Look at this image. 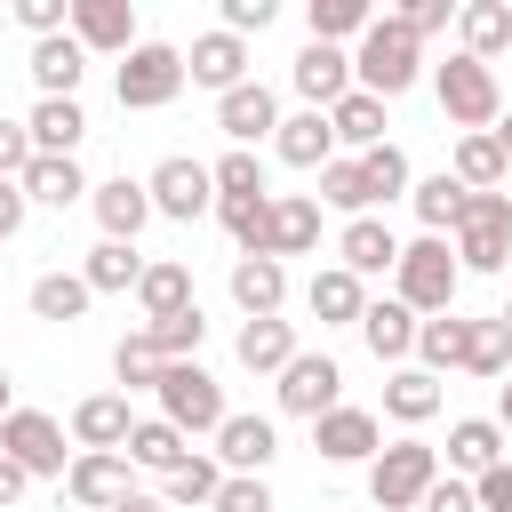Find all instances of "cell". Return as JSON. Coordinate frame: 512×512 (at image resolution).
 Segmentation results:
<instances>
[{"instance_id":"cell-1","label":"cell","mask_w":512,"mask_h":512,"mask_svg":"<svg viewBox=\"0 0 512 512\" xmlns=\"http://www.w3.org/2000/svg\"><path fill=\"white\" fill-rule=\"evenodd\" d=\"M416 72H424V40L400 24V8L392 16H376L368 32H360V48H352V88H368V96H408L416 88Z\"/></svg>"},{"instance_id":"cell-2","label":"cell","mask_w":512,"mask_h":512,"mask_svg":"<svg viewBox=\"0 0 512 512\" xmlns=\"http://www.w3.org/2000/svg\"><path fill=\"white\" fill-rule=\"evenodd\" d=\"M456 288H464V264H456V248H448L440 232H424V240L400 248V264H392V296H400L416 320L456 312Z\"/></svg>"},{"instance_id":"cell-3","label":"cell","mask_w":512,"mask_h":512,"mask_svg":"<svg viewBox=\"0 0 512 512\" xmlns=\"http://www.w3.org/2000/svg\"><path fill=\"white\" fill-rule=\"evenodd\" d=\"M432 96H440V112L464 128V136H488L496 120H504V88H496V64H480V56H448L440 72H432Z\"/></svg>"},{"instance_id":"cell-4","label":"cell","mask_w":512,"mask_h":512,"mask_svg":"<svg viewBox=\"0 0 512 512\" xmlns=\"http://www.w3.org/2000/svg\"><path fill=\"white\" fill-rule=\"evenodd\" d=\"M184 48H168V40H136L128 56H120V112H160V104H176L184 96Z\"/></svg>"},{"instance_id":"cell-5","label":"cell","mask_w":512,"mask_h":512,"mask_svg":"<svg viewBox=\"0 0 512 512\" xmlns=\"http://www.w3.org/2000/svg\"><path fill=\"white\" fill-rule=\"evenodd\" d=\"M432 480H440V448L432 440H392L376 464H368V496L384 504V512H416L424 496H432Z\"/></svg>"},{"instance_id":"cell-6","label":"cell","mask_w":512,"mask_h":512,"mask_svg":"<svg viewBox=\"0 0 512 512\" xmlns=\"http://www.w3.org/2000/svg\"><path fill=\"white\" fill-rule=\"evenodd\" d=\"M160 416H168L184 440H192V432H208V440H216L232 408H224V384H216L200 360H168V376H160Z\"/></svg>"},{"instance_id":"cell-7","label":"cell","mask_w":512,"mask_h":512,"mask_svg":"<svg viewBox=\"0 0 512 512\" xmlns=\"http://www.w3.org/2000/svg\"><path fill=\"white\" fill-rule=\"evenodd\" d=\"M448 248H456L464 272H504V256H512V200L504 192H472L456 232H448Z\"/></svg>"},{"instance_id":"cell-8","label":"cell","mask_w":512,"mask_h":512,"mask_svg":"<svg viewBox=\"0 0 512 512\" xmlns=\"http://www.w3.org/2000/svg\"><path fill=\"white\" fill-rule=\"evenodd\" d=\"M144 192H152V216H168V224H200V216L216 208V168L192 160V152H168V160L144 176Z\"/></svg>"},{"instance_id":"cell-9","label":"cell","mask_w":512,"mask_h":512,"mask_svg":"<svg viewBox=\"0 0 512 512\" xmlns=\"http://www.w3.org/2000/svg\"><path fill=\"white\" fill-rule=\"evenodd\" d=\"M0 456H8V464H24L32 480H64V472H72L64 424H56V416H40V408H16V416H0Z\"/></svg>"},{"instance_id":"cell-10","label":"cell","mask_w":512,"mask_h":512,"mask_svg":"<svg viewBox=\"0 0 512 512\" xmlns=\"http://www.w3.org/2000/svg\"><path fill=\"white\" fill-rule=\"evenodd\" d=\"M336 392H344V368H336L328 352H296V360L280 368V408L304 416V424H320L328 408H344Z\"/></svg>"},{"instance_id":"cell-11","label":"cell","mask_w":512,"mask_h":512,"mask_svg":"<svg viewBox=\"0 0 512 512\" xmlns=\"http://www.w3.org/2000/svg\"><path fill=\"white\" fill-rule=\"evenodd\" d=\"M296 96H304V112H336L344 96H352V48H328V40H304V56H296Z\"/></svg>"},{"instance_id":"cell-12","label":"cell","mask_w":512,"mask_h":512,"mask_svg":"<svg viewBox=\"0 0 512 512\" xmlns=\"http://www.w3.org/2000/svg\"><path fill=\"white\" fill-rule=\"evenodd\" d=\"M312 448L328 464H376L384 456V424H376V408H328L312 424Z\"/></svg>"},{"instance_id":"cell-13","label":"cell","mask_w":512,"mask_h":512,"mask_svg":"<svg viewBox=\"0 0 512 512\" xmlns=\"http://www.w3.org/2000/svg\"><path fill=\"white\" fill-rule=\"evenodd\" d=\"M128 432H136L128 392H88L72 408V448H88V456H128Z\"/></svg>"},{"instance_id":"cell-14","label":"cell","mask_w":512,"mask_h":512,"mask_svg":"<svg viewBox=\"0 0 512 512\" xmlns=\"http://www.w3.org/2000/svg\"><path fill=\"white\" fill-rule=\"evenodd\" d=\"M216 128L232 136V152H248V144H264V136H280V96H272L264 80H248V88H232V96H216Z\"/></svg>"},{"instance_id":"cell-15","label":"cell","mask_w":512,"mask_h":512,"mask_svg":"<svg viewBox=\"0 0 512 512\" xmlns=\"http://www.w3.org/2000/svg\"><path fill=\"white\" fill-rule=\"evenodd\" d=\"M128 472H136L128 456H88V448H80V456H72V472H64V496H72V504H88V512H112V504H128V496H136V480H128Z\"/></svg>"},{"instance_id":"cell-16","label":"cell","mask_w":512,"mask_h":512,"mask_svg":"<svg viewBox=\"0 0 512 512\" xmlns=\"http://www.w3.org/2000/svg\"><path fill=\"white\" fill-rule=\"evenodd\" d=\"M72 40L88 56H128L136 48V8L128 0H72Z\"/></svg>"},{"instance_id":"cell-17","label":"cell","mask_w":512,"mask_h":512,"mask_svg":"<svg viewBox=\"0 0 512 512\" xmlns=\"http://www.w3.org/2000/svg\"><path fill=\"white\" fill-rule=\"evenodd\" d=\"M184 72L200 80V88H216V96H232V88H248V40L240 32H200L192 40V56H184Z\"/></svg>"},{"instance_id":"cell-18","label":"cell","mask_w":512,"mask_h":512,"mask_svg":"<svg viewBox=\"0 0 512 512\" xmlns=\"http://www.w3.org/2000/svg\"><path fill=\"white\" fill-rule=\"evenodd\" d=\"M320 248V200L312 192H272V224H264V256H312Z\"/></svg>"},{"instance_id":"cell-19","label":"cell","mask_w":512,"mask_h":512,"mask_svg":"<svg viewBox=\"0 0 512 512\" xmlns=\"http://www.w3.org/2000/svg\"><path fill=\"white\" fill-rule=\"evenodd\" d=\"M280 456V432H272V416H224V432H216V464L224 472H240V480H264V464Z\"/></svg>"},{"instance_id":"cell-20","label":"cell","mask_w":512,"mask_h":512,"mask_svg":"<svg viewBox=\"0 0 512 512\" xmlns=\"http://www.w3.org/2000/svg\"><path fill=\"white\" fill-rule=\"evenodd\" d=\"M24 136H32V152H48V160H72V152H80V136H88V112H80V96H40V104L24 112Z\"/></svg>"},{"instance_id":"cell-21","label":"cell","mask_w":512,"mask_h":512,"mask_svg":"<svg viewBox=\"0 0 512 512\" xmlns=\"http://www.w3.org/2000/svg\"><path fill=\"white\" fill-rule=\"evenodd\" d=\"M336 264H344L352 280H376V272H392V264H400V240H392V224H384V216H352V224L336 232Z\"/></svg>"},{"instance_id":"cell-22","label":"cell","mask_w":512,"mask_h":512,"mask_svg":"<svg viewBox=\"0 0 512 512\" xmlns=\"http://www.w3.org/2000/svg\"><path fill=\"white\" fill-rule=\"evenodd\" d=\"M88 208H96L104 240H136V232L152 224V192H144L136 176H104V184L88 192Z\"/></svg>"},{"instance_id":"cell-23","label":"cell","mask_w":512,"mask_h":512,"mask_svg":"<svg viewBox=\"0 0 512 512\" xmlns=\"http://www.w3.org/2000/svg\"><path fill=\"white\" fill-rule=\"evenodd\" d=\"M232 304H240L248 320H280V304H288V264L240 256V264H232Z\"/></svg>"},{"instance_id":"cell-24","label":"cell","mask_w":512,"mask_h":512,"mask_svg":"<svg viewBox=\"0 0 512 512\" xmlns=\"http://www.w3.org/2000/svg\"><path fill=\"white\" fill-rule=\"evenodd\" d=\"M192 456H200V448H192L168 416H136V432H128V464H136V472H160V480H168V472H184Z\"/></svg>"},{"instance_id":"cell-25","label":"cell","mask_w":512,"mask_h":512,"mask_svg":"<svg viewBox=\"0 0 512 512\" xmlns=\"http://www.w3.org/2000/svg\"><path fill=\"white\" fill-rule=\"evenodd\" d=\"M496 464H504V424H496V416H456V424H448V472L480 480V472H496Z\"/></svg>"},{"instance_id":"cell-26","label":"cell","mask_w":512,"mask_h":512,"mask_svg":"<svg viewBox=\"0 0 512 512\" xmlns=\"http://www.w3.org/2000/svg\"><path fill=\"white\" fill-rule=\"evenodd\" d=\"M304 304H312V320H320V328H360V312H368V288H360L344 264H328V272H312Z\"/></svg>"},{"instance_id":"cell-27","label":"cell","mask_w":512,"mask_h":512,"mask_svg":"<svg viewBox=\"0 0 512 512\" xmlns=\"http://www.w3.org/2000/svg\"><path fill=\"white\" fill-rule=\"evenodd\" d=\"M80 72H88V48H80L72 32L32 40V88H40V96H80Z\"/></svg>"},{"instance_id":"cell-28","label":"cell","mask_w":512,"mask_h":512,"mask_svg":"<svg viewBox=\"0 0 512 512\" xmlns=\"http://www.w3.org/2000/svg\"><path fill=\"white\" fill-rule=\"evenodd\" d=\"M272 152H280L288 168H328V160H336V128H328V112H288L280 136H272Z\"/></svg>"},{"instance_id":"cell-29","label":"cell","mask_w":512,"mask_h":512,"mask_svg":"<svg viewBox=\"0 0 512 512\" xmlns=\"http://www.w3.org/2000/svg\"><path fill=\"white\" fill-rule=\"evenodd\" d=\"M136 304H144V328H152V320H176V312H192L200 296H192V272H184L176 256H160V264H144V280H136Z\"/></svg>"},{"instance_id":"cell-30","label":"cell","mask_w":512,"mask_h":512,"mask_svg":"<svg viewBox=\"0 0 512 512\" xmlns=\"http://www.w3.org/2000/svg\"><path fill=\"white\" fill-rule=\"evenodd\" d=\"M416 328H424V320H416L400 296H376V304L360 312V336H368L376 360H408V352H416Z\"/></svg>"},{"instance_id":"cell-31","label":"cell","mask_w":512,"mask_h":512,"mask_svg":"<svg viewBox=\"0 0 512 512\" xmlns=\"http://www.w3.org/2000/svg\"><path fill=\"white\" fill-rule=\"evenodd\" d=\"M384 416L392 424H432L440 416V376L432 368H392L384 376Z\"/></svg>"},{"instance_id":"cell-32","label":"cell","mask_w":512,"mask_h":512,"mask_svg":"<svg viewBox=\"0 0 512 512\" xmlns=\"http://www.w3.org/2000/svg\"><path fill=\"white\" fill-rule=\"evenodd\" d=\"M456 32H464V56L496 64V56L512 48V8H504V0H464V8H456Z\"/></svg>"},{"instance_id":"cell-33","label":"cell","mask_w":512,"mask_h":512,"mask_svg":"<svg viewBox=\"0 0 512 512\" xmlns=\"http://www.w3.org/2000/svg\"><path fill=\"white\" fill-rule=\"evenodd\" d=\"M88 192H96V184L80 176V160H48V152H40V160L24 168V200H32V208H72V200H88Z\"/></svg>"},{"instance_id":"cell-34","label":"cell","mask_w":512,"mask_h":512,"mask_svg":"<svg viewBox=\"0 0 512 512\" xmlns=\"http://www.w3.org/2000/svg\"><path fill=\"white\" fill-rule=\"evenodd\" d=\"M80 280H88L96 296H128V288L144 280V256H136V240H96V248H88V264H80Z\"/></svg>"},{"instance_id":"cell-35","label":"cell","mask_w":512,"mask_h":512,"mask_svg":"<svg viewBox=\"0 0 512 512\" xmlns=\"http://www.w3.org/2000/svg\"><path fill=\"white\" fill-rule=\"evenodd\" d=\"M232 352H240V368H248V376H280V368L296 360V328H288V320H248Z\"/></svg>"},{"instance_id":"cell-36","label":"cell","mask_w":512,"mask_h":512,"mask_svg":"<svg viewBox=\"0 0 512 512\" xmlns=\"http://www.w3.org/2000/svg\"><path fill=\"white\" fill-rule=\"evenodd\" d=\"M504 168H512V160H504L496 128H488V136H456V160H448V176H456L464 192H496V184H504Z\"/></svg>"},{"instance_id":"cell-37","label":"cell","mask_w":512,"mask_h":512,"mask_svg":"<svg viewBox=\"0 0 512 512\" xmlns=\"http://www.w3.org/2000/svg\"><path fill=\"white\" fill-rule=\"evenodd\" d=\"M464 200H472V192H464V184H456L448 168H440V176H416V192H408V208H416V224H424V232H440V240L456 232V216H464Z\"/></svg>"},{"instance_id":"cell-38","label":"cell","mask_w":512,"mask_h":512,"mask_svg":"<svg viewBox=\"0 0 512 512\" xmlns=\"http://www.w3.org/2000/svg\"><path fill=\"white\" fill-rule=\"evenodd\" d=\"M464 344H472V320L440 312V320H424V328H416V368L448 376V368H464Z\"/></svg>"},{"instance_id":"cell-39","label":"cell","mask_w":512,"mask_h":512,"mask_svg":"<svg viewBox=\"0 0 512 512\" xmlns=\"http://www.w3.org/2000/svg\"><path fill=\"white\" fill-rule=\"evenodd\" d=\"M328 128H336V144H360V152H376V144H384V96L352 88V96L328 112Z\"/></svg>"},{"instance_id":"cell-40","label":"cell","mask_w":512,"mask_h":512,"mask_svg":"<svg viewBox=\"0 0 512 512\" xmlns=\"http://www.w3.org/2000/svg\"><path fill=\"white\" fill-rule=\"evenodd\" d=\"M320 208H344V216H376V192H368V176H360V152L344 160H328L320 168Z\"/></svg>"},{"instance_id":"cell-41","label":"cell","mask_w":512,"mask_h":512,"mask_svg":"<svg viewBox=\"0 0 512 512\" xmlns=\"http://www.w3.org/2000/svg\"><path fill=\"white\" fill-rule=\"evenodd\" d=\"M88 304H96V288L80 272H40L32 280V320H80Z\"/></svg>"},{"instance_id":"cell-42","label":"cell","mask_w":512,"mask_h":512,"mask_svg":"<svg viewBox=\"0 0 512 512\" xmlns=\"http://www.w3.org/2000/svg\"><path fill=\"white\" fill-rule=\"evenodd\" d=\"M112 376H120L128 392H160V376H168V360H160V344H152L144 328H128V336L112 344Z\"/></svg>"},{"instance_id":"cell-43","label":"cell","mask_w":512,"mask_h":512,"mask_svg":"<svg viewBox=\"0 0 512 512\" xmlns=\"http://www.w3.org/2000/svg\"><path fill=\"white\" fill-rule=\"evenodd\" d=\"M304 24H312V40L344 48V40H360V32L376 24V8H368V0H312V8H304Z\"/></svg>"},{"instance_id":"cell-44","label":"cell","mask_w":512,"mask_h":512,"mask_svg":"<svg viewBox=\"0 0 512 512\" xmlns=\"http://www.w3.org/2000/svg\"><path fill=\"white\" fill-rule=\"evenodd\" d=\"M360 176H368L376 208H384V200H408V192H416V176H408V152H400V144H376V152H360Z\"/></svg>"},{"instance_id":"cell-45","label":"cell","mask_w":512,"mask_h":512,"mask_svg":"<svg viewBox=\"0 0 512 512\" xmlns=\"http://www.w3.org/2000/svg\"><path fill=\"white\" fill-rule=\"evenodd\" d=\"M464 368L472 376H512V328L488 312V320H472V344H464Z\"/></svg>"},{"instance_id":"cell-46","label":"cell","mask_w":512,"mask_h":512,"mask_svg":"<svg viewBox=\"0 0 512 512\" xmlns=\"http://www.w3.org/2000/svg\"><path fill=\"white\" fill-rule=\"evenodd\" d=\"M216 216H224V232L240 240V256H264V224H272V192H264V200H216Z\"/></svg>"},{"instance_id":"cell-47","label":"cell","mask_w":512,"mask_h":512,"mask_svg":"<svg viewBox=\"0 0 512 512\" xmlns=\"http://www.w3.org/2000/svg\"><path fill=\"white\" fill-rule=\"evenodd\" d=\"M144 336L160 344V360H200V344H208V320H200V304H192V312H176V320H152Z\"/></svg>"},{"instance_id":"cell-48","label":"cell","mask_w":512,"mask_h":512,"mask_svg":"<svg viewBox=\"0 0 512 512\" xmlns=\"http://www.w3.org/2000/svg\"><path fill=\"white\" fill-rule=\"evenodd\" d=\"M272 184H264V160L256 152H224L216 160V200H264Z\"/></svg>"},{"instance_id":"cell-49","label":"cell","mask_w":512,"mask_h":512,"mask_svg":"<svg viewBox=\"0 0 512 512\" xmlns=\"http://www.w3.org/2000/svg\"><path fill=\"white\" fill-rule=\"evenodd\" d=\"M216 488H224V464H216V456H192L184 472H168V504H200V512H208Z\"/></svg>"},{"instance_id":"cell-50","label":"cell","mask_w":512,"mask_h":512,"mask_svg":"<svg viewBox=\"0 0 512 512\" xmlns=\"http://www.w3.org/2000/svg\"><path fill=\"white\" fill-rule=\"evenodd\" d=\"M16 24H24L32 40H56V32L72 24V0H16Z\"/></svg>"},{"instance_id":"cell-51","label":"cell","mask_w":512,"mask_h":512,"mask_svg":"<svg viewBox=\"0 0 512 512\" xmlns=\"http://www.w3.org/2000/svg\"><path fill=\"white\" fill-rule=\"evenodd\" d=\"M208 512H272V488H264V480L224 472V488H216V504H208Z\"/></svg>"},{"instance_id":"cell-52","label":"cell","mask_w":512,"mask_h":512,"mask_svg":"<svg viewBox=\"0 0 512 512\" xmlns=\"http://www.w3.org/2000/svg\"><path fill=\"white\" fill-rule=\"evenodd\" d=\"M40 152H32V136H24V120H0V184H24V168H32Z\"/></svg>"},{"instance_id":"cell-53","label":"cell","mask_w":512,"mask_h":512,"mask_svg":"<svg viewBox=\"0 0 512 512\" xmlns=\"http://www.w3.org/2000/svg\"><path fill=\"white\" fill-rule=\"evenodd\" d=\"M272 16H280V0H224V32H240V40L264 32Z\"/></svg>"},{"instance_id":"cell-54","label":"cell","mask_w":512,"mask_h":512,"mask_svg":"<svg viewBox=\"0 0 512 512\" xmlns=\"http://www.w3.org/2000/svg\"><path fill=\"white\" fill-rule=\"evenodd\" d=\"M448 16H456V0H408V8H400V24H408L416 40H432V32H448Z\"/></svg>"},{"instance_id":"cell-55","label":"cell","mask_w":512,"mask_h":512,"mask_svg":"<svg viewBox=\"0 0 512 512\" xmlns=\"http://www.w3.org/2000/svg\"><path fill=\"white\" fill-rule=\"evenodd\" d=\"M416 512H480V496H472V480H448V472H440L432 496H424Z\"/></svg>"},{"instance_id":"cell-56","label":"cell","mask_w":512,"mask_h":512,"mask_svg":"<svg viewBox=\"0 0 512 512\" xmlns=\"http://www.w3.org/2000/svg\"><path fill=\"white\" fill-rule=\"evenodd\" d=\"M472 496H480V512H512V456H504L496 472H480V480H472Z\"/></svg>"},{"instance_id":"cell-57","label":"cell","mask_w":512,"mask_h":512,"mask_svg":"<svg viewBox=\"0 0 512 512\" xmlns=\"http://www.w3.org/2000/svg\"><path fill=\"white\" fill-rule=\"evenodd\" d=\"M24 216H32L24 184H0V240H16V232H24Z\"/></svg>"},{"instance_id":"cell-58","label":"cell","mask_w":512,"mask_h":512,"mask_svg":"<svg viewBox=\"0 0 512 512\" xmlns=\"http://www.w3.org/2000/svg\"><path fill=\"white\" fill-rule=\"evenodd\" d=\"M24 480H32V472H24V464H8V456H0V512H8V504H16V496H24Z\"/></svg>"},{"instance_id":"cell-59","label":"cell","mask_w":512,"mask_h":512,"mask_svg":"<svg viewBox=\"0 0 512 512\" xmlns=\"http://www.w3.org/2000/svg\"><path fill=\"white\" fill-rule=\"evenodd\" d=\"M112 512H168V496H144V488H136V496H128V504H112Z\"/></svg>"},{"instance_id":"cell-60","label":"cell","mask_w":512,"mask_h":512,"mask_svg":"<svg viewBox=\"0 0 512 512\" xmlns=\"http://www.w3.org/2000/svg\"><path fill=\"white\" fill-rule=\"evenodd\" d=\"M496 424H504V432H512V376H504V384H496Z\"/></svg>"},{"instance_id":"cell-61","label":"cell","mask_w":512,"mask_h":512,"mask_svg":"<svg viewBox=\"0 0 512 512\" xmlns=\"http://www.w3.org/2000/svg\"><path fill=\"white\" fill-rule=\"evenodd\" d=\"M0 416H16V376L0 368Z\"/></svg>"},{"instance_id":"cell-62","label":"cell","mask_w":512,"mask_h":512,"mask_svg":"<svg viewBox=\"0 0 512 512\" xmlns=\"http://www.w3.org/2000/svg\"><path fill=\"white\" fill-rule=\"evenodd\" d=\"M496 144H504V160H512V112H504V120H496Z\"/></svg>"},{"instance_id":"cell-63","label":"cell","mask_w":512,"mask_h":512,"mask_svg":"<svg viewBox=\"0 0 512 512\" xmlns=\"http://www.w3.org/2000/svg\"><path fill=\"white\" fill-rule=\"evenodd\" d=\"M496 320H504V328H512V296H504V312H496Z\"/></svg>"}]
</instances>
